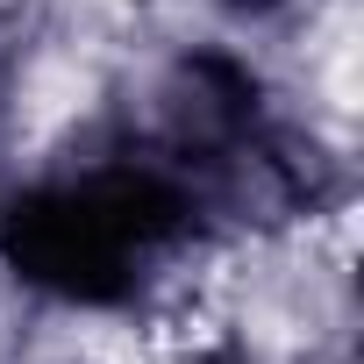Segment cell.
<instances>
[{
	"instance_id": "6da1fadb",
	"label": "cell",
	"mask_w": 364,
	"mask_h": 364,
	"mask_svg": "<svg viewBox=\"0 0 364 364\" xmlns=\"http://www.w3.org/2000/svg\"><path fill=\"white\" fill-rule=\"evenodd\" d=\"M314 200V150L236 50H186L136 122L0 186V272L65 314H129L229 222Z\"/></svg>"
},
{
	"instance_id": "3957f363",
	"label": "cell",
	"mask_w": 364,
	"mask_h": 364,
	"mask_svg": "<svg viewBox=\"0 0 364 364\" xmlns=\"http://www.w3.org/2000/svg\"><path fill=\"white\" fill-rule=\"evenodd\" d=\"M215 8H222V15H236V22H272L286 0H215Z\"/></svg>"
},
{
	"instance_id": "7a4b0ae2",
	"label": "cell",
	"mask_w": 364,
	"mask_h": 364,
	"mask_svg": "<svg viewBox=\"0 0 364 364\" xmlns=\"http://www.w3.org/2000/svg\"><path fill=\"white\" fill-rule=\"evenodd\" d=\"M171 364H264V357H250V350H229V343H215V350H186V357H171Z\"/></svg>"
}]
</instances>
